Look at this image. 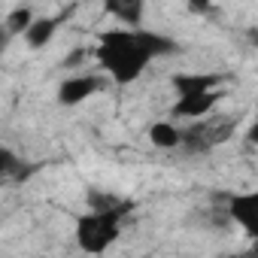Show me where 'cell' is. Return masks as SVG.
<instances>
[{"instance_id": "obj_1", "label": "cell", "mask_w": 258, "mask_h": 258, "mask_svg": "<svg viewBox=\"0 0 258 258\" xmlns=\"http://www.w3.org/2000/svg\"><path fill=\"white\" fill-rule=\"evenodd\" d=\"M179 46L158 34V31H146V28H115V31H103L94 43V61L97 67L106 73V79H112L115 85H134L146 67L158 58L173 55Z\"/></svg>"}, {"instance_id": "obj_2", "label": "cell", "mask_w": 258, "mask_h": 258, "mask_svg": "<svg viewBox=\"0 0 258 258\" xmlns=\"http://www.w3.org/2000/svg\"><path fill=\"white\" fill-rule=\"evenodd\" d=\"M134 210L131 201H124L118 207H85V213L76 216V246L85 255H103L118 237L124 216Z\"/></svg>"}, {"instance_id": "obj_3", "label": "cell", "mask_w": 258, "mask_h": 258, "mask_svg": "<svg viewBox=\"0 0 258 258\" xmlns=\"http://www.w3.org/2000/svg\"><path fill=\"white\" fill-rule=\"evenodd\" d=\"M237 131V121L234 118H195V124L182 127V149L188 155H207L216 146L228 143Z\"/></svg>"}, {"instance_id": "obj_4", "label": "cell", "mask_w": 258, "mask_h": 258, "mask_svg": "<svg viewBox=\"0 0 258 258\" xmlns=\"http://www.w3.org/2000/svg\"><path fill=\"white\" fill-rule=\"evenodd\" d=\"M225 213H228V219L252 240V249L258 252V188H255V191L231 195Z\"/></svg>"}, {"instance_id": "obj_5", "label": "cell", "mask_w": 258, "mask_h": 258, "mask_svg": "<svg viewBox=\"0 0 258 258\" xmlns=\"http://www.w3.org/2000/svg\"><path fill=\"white\" fill-rule=\"evenodd\" d=\"M103 88V79L94 73H73L58 85V103L61 106H79L88 97H94Z\"/></svg>"}, {"instance_id": "obj_6", "label": "cell", "mask_w": 258, "mask_h": 258, "mask_svg": "<svg viewBox=\"0 0 258 258\" xmlns=\"http://www.w3.org/2000/svg\"><path fill=\"white\" fill-rule=\"evenodd\" d=\"M222 88H216V91H204V94H176V100H173V106H170V115L173 118H204V115H210L213 112V106L222 100Z\"/></svg>"}, {"instance_id": "obj_7", "label": "cell", "mask_w": 258, "mask_h": 258, "mask_svg": "<svg viewBox=\"0 0 258 258\" xmlns=\"http://www.w3.org/2000/svg\"><path fill=\"white\" fill-rule=\"evenodd\" d=\"M64 25V13L61 16H34V22L28 25V31L22 34V40H25V46L28 49H46L52 40H55V34H58V28Z\"/></svg>"}, {"instance_id": "obj_8", "label": "cell", "mask_w": 258, "mask_h": 258, "mask_svg": "<svg viewBox=\"0 0 258 258\" xmlns=\"http://www.w3.org/2000/svg\"><path fill=\"white\" fill-rule=\"evenodd\" d=\"M170 85L176 94H204V91H216L225 85L222 73H173Z\"/></svg>"}, {"instance_id": "obj_9", "label": "cell", "mask_w": 258, "mask_h": 258, "mask_svg": "<svg viewBox=\"0 0 258 258\" xmlns=\"http://www.w3.org/2000/svg\"><path fill=\"white\" fill-rule=\"evenodd\" d=\"M100 10L121 22L124 28H140L143 25V10L146 0H100Z\"/></svg>"}, {"instance_id": "obj_10", "label": "cell", "mask_w": 258, "mask_h": 258, "mask_svg": "<svg viewBox=\"0 0 258 258\" xmlns=\"http://www.w3.org/2000/svg\"><path fill=\"white\" fill-rule=\"evenodd\" d=\"M149 143L155 149H164V152H173V149H182V127L170 118L164 121H152L149 124V131H146Z\"/></svg>"}, {"instance_id": "obj_11", "label": "cell", "mask_w": 258, "mask_h": 258, "mask_svg": "<svg viewBox=\"0 0 258 258\" xmlns=\"http://www.w3.org/2000/svg\"><path fill=\"white\" fill-rule=\"evenodd\" d=\"M34 173V167H28L13 149H0V176L7 182H19V179H28Z\"/></svg>"}, {"instance_id": "obj_12", "label": "cell", "mask_w": 258, "mask_h": 258, "mask_svg": "<svg viewBox=\"0 0 258 258\" xmlns=\"http://www.w3.org/2000/svg\"><path fill=\"white\" fill-rule=\"evenodd\" d=\"M31 22H34V13H31L28 7H19V10H13V13L7 16L4 31H7V37H22V34L28 31Z\"/></svg>"}, {"instance_id": "obj_13", "label": "cell", "mask_w": 258, "mask_h": 258, "mask_svg": "<svg viewBox=\"0 0 258 258\" xmlns=\"http://www.w3.org/2000/svg\"><path fill=\"white\" fill-rule=\"evenodd\" d=\"M188 10H191L195 16H207V13L213 10V0H188Z\"/></svg>"}, {"instance_id": "obj_14", "label": "cell", "mask_w": 258, "mask_h": 258, "mask_svg": "<svg viewBox=\"0 0 258 258\" xmlns=\"http://www.w3.org/2000/svg\"><path fill=\"white\" fill-rule=\"evenodd\" d=\"M246 140H249L252 146H258V118H255V121L246 127Z\"/></svg>"}, {"instance_id": "obj_15", "label": "cell", "mask_w": 258, "mask_h": 258, "mask_svg": "<svg viewBox=\"0 0 258 258\" xmlns=\"http://www.w3.org/2000/svg\"><path fill=\"white\" fill-rule=\"evenodd\" d=\"M255 106H258V97H255Z\"/></svg>"}]
</instances>
